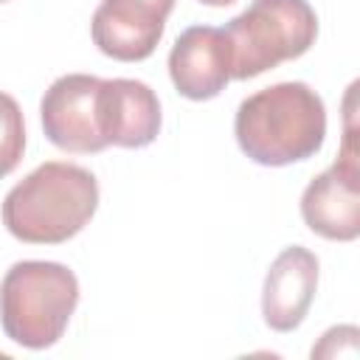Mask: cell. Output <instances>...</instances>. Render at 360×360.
<instances>
[{
	"mask_svg": "<svg viewBox=\"0 0 360 360\" xmlns=\"http://www.w3.org/2000/svg\"><path fill=\"white\" fill-rule=\"evenodd\" d=\"M315 287H318V256L301 245L284 248L264 276V290H262L264 323L276 332H292L304 321L315 298Z\"/></svg>",
	"mask_w": 360,
	"mask_h": 360,
	"instance_id": "cell-10",
	"label": "cell"
},
{
	"mask_svg": "<svg viewBox=\"0 0 360 360\" xmlns=\"http://www.w3.org/2000/svg\"><path fill=\"white\" fill-rule=\"evenodd\" d=\"M0 3H6V0H0Z\"/></svg>",
	"mask_w": 360,
	"mask_h": 360,
	"instance_id": "cell-13",
	"label": "cell"
},
{
	"mask_svg": "<svg viewBox=\"0 0 360 360\" xmlns=\"http://www.w3.org/2000/svg\"><path fill=\"white\" fill-rule=\"evenodd\" d=\"M98 76L68 73L45 90L39 115L45 138L53 146L76 155L107 149V141L98 127Z\"/></svg>",
	"mask_w": 360,
	"mask_h": 360,
	"instance_id": "cell-6",
	"label": "cell"
},
{
	"mask_svg": "<svg viewBox=\"0 0 360 360\" xmlns=\"http://www.w3.org/2000/svg\"><path fill=\"white\" fill-rule=\"evenodd\" d=\"M79 304V281L59 262H17L0 281V326L25 349L53 346Z\"/></svg>",
	"mask_w": 360,
	"mask_h": 360,
	"instance_id": "cell-3",
	"label": "cell"
},
{
	"mask_svg": "<svg viewBox=\"0 0 360 360\" xmlns=\"http://www.w3.org/2000/svg\"><path fill=\"white\" fill-rule=\"evenodd\" d=\"M98 208V183L90 169L48 160L22 177L3 200V225L28 245H59L76 236Z\"/></svg>",
	"mask_w": 360,
	"mask_h": 360,
	"instance_id": "cell-2",
	"label": "cell"
},
{
	"mask_svg": "<svg viewBox=\"0 0 360 360\" xmlns=\"http://www.w3.org/2000/svg\"><path fill=\"white\" fill-rule=\"evenodd\" d=\"M200 3H205V6H231L236 0H200Z\"/></svg>",
	"mask_w": 360,
	"mask_h": 360,
	"instance_id": "cell-12",
	"label": "cell"
},
{
	"mask_svg": "<svg viewBox=\"0 0 360 360\" xmlns=\"http://www.w3.org/2000/svg\"><path fill=\"white\" fill-rule=\"evenodd\" d=\"M222 31L231 45V79H253L304 56L315 45L318 17L307 0H253Z\"/></svg>",
	"mask_w": 360,
	"mask_h": 360,
	"instance_id": "cell-4",
	"label": "cell"
},
{
	"mask_svg": "<svg viewBox=\"0 0 360 360\" xmlns=\"http://www.w3.org/2000/svg\"><path fill=\"white\" fill-rule=\"evenodd\" d=\"M301 217L323 239L352 242L360 236V163L352 132H346L340 158L304 188Z\"/></svg>",
	"mask_w": 360,
	"mask_h": 360,
	"instance_id": "cell-5",
	"label": "cell"
},
{
	"mask_svg": "<svg viewBox=\"0 0 360 360\" xmlns=\"http://www.w3.org/2000/svg\"><path fill=\"white\" fill-rule=\"evenodd\" d=\"M25 152V121L20 104L0 90V180L17 169Z\"/></svg>",
	"mask_w": 360,
	"mask_h": 360,
	"instance_id": "cell-11",
	"label": "cell"
},
{
	"mask_svg": "<svg viewBox=\"0 0 360 360\" xmlns=\"http://www.w3.org/2000/svg\"><path fill=\"white\" fill-rule=\"evenodd\" d=\"M169 76L180 96L191 101L214 98L231 82V45L222 28L191 25L169 51Z\"/></svg>",
	"mask_w": 360,
	"mask_h": 360,
	"instance_id": "cell-8",
	"label": "cell"
},
{
	"mask_svg": "<svg viewBox=\"0 0 360 360\" xmlns=\"http://www.w3.org/2000/svg\"><path fill=\"white\" fill-rule=\"evenodd\" d=\"M239 149L262 166H287L323 146L326 107L304 82H278L248 96L233 121Z\"/></svg>",
	"mask_w": 360,
	"mask_h": 360,
	"instance_id": "cell-1",
	"label": "cell"
},
{
	"mask_svg": "<svg viewBox=\"0 0 360 360\" xmlns=\"http://www.w3.org/2000/svg\"><path fill=\"white\" fill-rule=\"evenodd\" d=\"M174 0H101L90 34L101 53L118 62H141L155 53Z\"/></svg>",
	"mask_w": 360,
	"mask_h": 360,
	"instance_id": "cell-7",
	"label": "cell"
},
{
	"mask_svg": "<svg viewBox=\"0 0 360 360\" xmlns=\"http://www.w3.org/2000/svg\"><path fill=\"white\" fill-rule=\"evenodd\" d=\"M98 127L107 146H149L160 132V101L155 90L138 79H101Z\"/></svg>",
	"mask_w": 360,
	"mask_h": 360,
	"instance_id": "cell-9",
	"label": "cell"
}]
</instances>
